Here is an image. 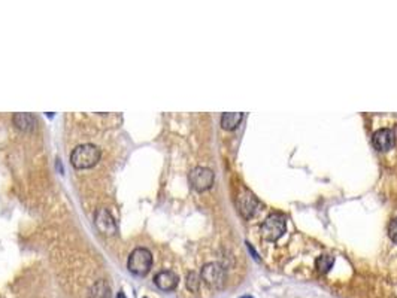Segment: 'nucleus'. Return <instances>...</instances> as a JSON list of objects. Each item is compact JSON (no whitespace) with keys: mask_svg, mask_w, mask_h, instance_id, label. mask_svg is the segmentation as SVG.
Instances as JSON below:
<instances>
[{"mask_svg":"<svg viewBox=\"0 0 397 298\" xmlns=\"http://www.w3.org/2000/svg\"><path fill=\"white\" fill-rule=\"evenodd\" d=\"M242 298H252V297H249V295H245V297H242Z\"/></svg>","mask_w":397,"mask_h":298,"instance_id":"f3484780","label":"nucleus"},{"mask_svg":"<svg viewBox=\"0 0 397 298\" xmlns=\"http://www.w3.org/2000/svg\"><path fill=\"white\" fill-rule=\"evenodd\" d=\"M154 283L159 289L161 291H173L178 283H179V276L175 273V272H170V270H163V272H159L154 277Z\"/></svg>","mask_w":397,"mask_h":298,"instance_id":"1a4fd4ad","label":"nucleus"},{"mask_svg":"<svg viewBox=\"0 0 397 298\" xmlns=\"http://www.w3.org/2000/svg\"><path fill=\"white\" fill-rule=\"evenodd\" d=\"M372 140H373V146L378 149V151L385 152V151H390V149L394 146L396 134L390 128H379L373 133Z\"/></svg>","mask_w":397,"mask_h":298,"instance_id":"6e6552de","label":"nucleus"},{"mask_svg":"<svg viewBox=\"0 0 397 298\" xmlns=\"http://www.w3.org/2000/svg\"><path fill=\"white\" fill-rule=\"evenodd\" d=\"M117 298H127V297H126V294H124L123 291H120L118 295H117Z\"/></svg>","mask_w":397,"mask_h":298,"instance_id":"dca6fc26","label":"nucleus"},{"mask_svg":"<svg viewBox=\"0 0 397 298\" xmlns=\"http://www.w3.org/2000/svg\"><path fill=\"white\" fill-rule=\"evenodd\" d=\"M90 298H111V288L105 280H99L90 289Z\"/></svg>","mask_w":397,"mask_h":298,"instance_id":"9b49d317","label":"nucleus"},{"mask_svg":"<svg viewBox=\"0 0 397 298\" xmlns=\"http://www.w3.org/2000/svg\"><path fill=\"white\" fill-rule=\"evenodd\" d=\"M236 207H238L239 213L243 218L249 219V218L254 216L256 212H257L259 200H257V197L252 194L249 190H242L240 194L236 199Z\"/></svg>","mask_w":397,"mask_h":298,"instance_id":"423d86ee","label":"nucleus"},{"mask_svg":"<svg viewBox=\"0 0 397 298\" xmlns=\"http://www.w3.org/2000/svg\"><path fill=\"white\" fill-rule=\"evenodd\" d=\"M213 179H215L213 172L211 169H206V167H196L191 170V173L188 176L190 185L199 193L209 190L213 185Z\"/></svg>","mask_w":397,"mask_h":298,"instance_id":"20e7f679","label":"nucleus"},{"mask_svg":"<svg viewBox=\"0 0 397 298\" xmlns=\"http://www.w3.org/2000/svg\"><path fill=\"white\" fill-rule=\"evenodd\" d=\"M153 267V253L147 248H136L127 261V269L136 276H145Z\"/></svg>","mask_w":397,"mask_h":298,"instance_id":"f03ea898","label":"nucleus"},{"mask_svg":"<svg viewBox=\"0 0 397 298\" xmlns=\"http://www.w3.org/2000/svg\"><path fill=\"white\" fill-rule=\"evenodd\" d=\"M94 224L97 230L105 236H115L118 231L117 221L107 209H99L94 215Z\"/></svg>","mask_w":397,"mask_h":298,"instance_id":"0eeeda50","label":"nucleus"},{"mask_svg":"<svg viewBox=\"0 0 397 298\" xmlns=\"http://www.w3.org/2000/svg\"><path fill=\"white\" fill-rule=\"evenodd\" d=\"M199 286H200V276L194 272L188 273L187 276V288L193 292L199 291Z\"/></svg>","mask_w":397,"mask_h":298,"instance_id":"4468645a","label":"nucleus"},{"mask_svg":"<svg viewBox=\"0 0 397 298\" xmlns=\"http://www.w3.org/2000/svg\"><path fill=\"white\" fill-rule=\"evenodd\" d=\"M388 236H390V239L394 243H397V218H394L390 222V225H388Z\"/></svg>","mask_w":397,"mask_h":298,"instance_id":"2eb2a0df","label":"nucleus"},{"mask_svg":"<svg viewBox=\"0 0 397 298\" xmlns=\"http://www.w3.org/2000/svg\"><path fill=\"white\" fill-rule=\"evenodd\" d=\"M243 115L239 114V112H233V114H223L221 117V127L224 130H235L240 121H242Z\"/></svg>","mask_w":397,"mask_h":298,"instance_id":"f8f14e48","label":"nucleus"},{"mask_svg":"<svg viewBox=\"0 0 397 298\" xmlns=\"http://www.w3.org/2000/svg\"><path fill=\"white\" fill-rule=\"evenodd\" d=\"M200 277L212 288H223L226 282V272L218 263H209L203 266Z\"/></svg>","mask_w":397,"mask_h":298,"instance_id":"39448f33","label":"nucleus"},{"mask_svg":"<svg viewBox=\"0 0 397 298\" xmlns=\"http://www.w3.org/2000/svg\"><path fill=\"white\" fill-rule=\"evenodd\" d=\"M12 121L21 131H33L36 128V118L31 114H15Z\"/></svg>","mask_w":397,"mask_h":298,"instance_id":"9d476101","label":"nucleus"},{"mask_svg":"<svg viewBox=\"0 0 397 298\" xmlns=\"http://www.w3.org/2000/svg\"><path fill=\"white\" fill-rule=\"evenodd\" d=\"M333 264H335V258L333 256H330V255H321V256H318L317 258V261H315V267H317V270L319 272V273H327L332 267H333Z\"/></svg>","mask_w":397,"mask_h":298,"instance_id":"ddd939ff","label":"nucleus"},{"mask_svg":"<svg viewBox=\"0 0 397 298\" xmlns=\"http://www.w3.org/2000/svg\"><path fill=\"white\" fill-rule=\"evenodd\" d=\"M285 218L279 213H270L262 224V236L267 242H276L285 233Z\"/></svg>","mask_w":397,"mask_h":298,"instance_id":"7ed1b4c3","label":"nucleus"},{"mask_svg":"<svg viewBox=\"0 0 397 298\" xmlns=\"http://www.w3.org/2000/svg\"><path fill=\"white\" fill-rule=\"evenodd\" d=\"M102 152L96 145L84 143L77 146L70 154V164L78 170H85L94 167L100 161Z\"/></svg>","mask_w":397,"mask_h":298,"instance_id":"f257e3e1","label":"nucleus"}]
</instances>
